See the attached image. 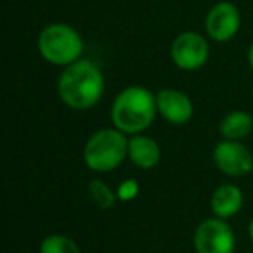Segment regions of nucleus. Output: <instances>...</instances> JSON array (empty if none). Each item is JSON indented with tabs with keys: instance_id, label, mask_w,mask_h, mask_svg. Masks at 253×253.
Here are the masks:
<instances>
[{
	"instance_id": "nucleus-1",
	"label": "nucleus",
	"mask_w": 253,
	"mask_h": 253,
	"mask_svg": "<svg viewBox=\"0 0 253 253\" xmlns=\"http://www.w3.org/2000/svg\"><path fill=\"white\" fill-rule=\"evenodd\" d=\"M59 99L71 109L85 111L94 108L104 95V75L88 59H78L64 66L57 80Z\"/></svg>"
},
{
	"instance_id": "nucleus-2",
	"label": "nucleus",
	"mask_w": 253,
	"mask_h": 253,
	"mask_svg": "<svg viewBox=\"0 0 253 253\" xmlns=\"http://www.w3.org/2000/svg\"><path fill=\"white\" fill-rule=\"evenodd\" d=\"M156 113V94L139 85L123 88L111 106L113 125L125 135H137L148 130Z\"/></svg>"
},
{
	"instance_id": "nucleus-3",
	"label": "nucleus",
	"mask_w": 253,
	"mask_h": 253,
	"mask_svg": "<svg viewBox=\"0 0 253 253\" xmlns=\"http://www.w3.org/2000/svg\"><path fill=\"white\" fill-rule=\"evenodd\" d=\"M125 158H128V139L118 128H101L84 148V162L94 172H111Z\"/></svg>"
},
{
	"instance_id": "nucleus-4",
	"label": "nucleus",
	"mask_w": 253,
	"mask_h": 253,
	"mask_svg": "<svg viewBox=\"0 0 253 253\" xmlns=\"http://www.w3.org/2000/svg\"><path fill=\"white\" fill-rule=\"evenodd\" d=\"M37 49L47 63L56 66H70L71 63L82 59L84 40L73 26L54 23L40 32Z\"/></svg>"
},
{
	"instance_id": "nucleus-5",
	"label": "nucleus",
	"mask_w": 253,
	"mask_h": 253,
	"mask_svg": "<svg viewBox=\"0 0 253 253\" xmlns=\"http://www.w3.org/2000/svg\"><path fill=\"white\" fill-rule=\"evenodd\" d=\"M193 245L196 253H234V231L224 218H207L194 231Z\"/></svg>"
},
{
	"instance_id": "nucleus-6",
	"label": "nucleus",
	"mask_w": 253,
	"mask_h": 253,
	"mask_svg": "<svg viewBox=\"0 0 253 253\" xmlns=\"http://www.w3.org/2000/svg\"><path fill=\"white\" fill-rule=\"evenodd\" d=\"M170 56L177 68L184 71H194L205 66L210 56V47L203 35L196 32H184L172 42Z\"/></svg>"
},
{
	"instance_id": "nucleus-7",
	"label": "nucleus",
	"mask_w": 253,
	"mask_h": 253,
	"mask_svg": "<svg viewBox=\"0 0 253 253\" xmlns=\"http://www.w3.org/2000/svg\"><path fill=\"white\" fill-rule=\"evenodd\" d=\"M213 163L227 177H245L253 170L252 151L239 141L229 139H224L215 146Z\"/></svg>"
},
{
	"instance_id": "nucleus-8",
	"label": "nucleus",
	"mask_w": 253,
	"mask_h": 253,
	"mask_svg": "<svg viewBox=\"0 0 253 253\" xmlns=\"http://www.w3.org/2000/svg\"><path fill=\"white\" fill-rule=\"evenodd\" d=\"M241 26L239 9L232 2H218L205 18V30L215 42H229L234 39Z\"/></svg>"
},
{
	"instance_id": "nucleus-9",
	"label": "nucleus",
	"mask_w": 253,
	"mask_h": 253,
	"mask_svg": "<svg viewBox=\"0 0 253 253\" xmlns=\"http://www.w3.org/2000/svg\"><path fill=\"white\" fill-rule=\"evenodd\" d=\"M156 108L160 116L173 125H184L194 115V106L184 92L175 88H163L156 94Z\"/></svg>"
},
{
	"instance_id": "nucleus-10",
	"label": "nucleus",
	"mask_w": 253,
	"mask_h": 253,
	"mask_svg": "<svg viewBox=\"0 0 253 253\" xmlns=\"http://www.w3.org/2000/svg\"><path fill=\"white\" fill-rule=\"evenodd\" d=\"M160 158H162V149L155 139L142 134L132 135V139H128V160L137 169H153L158 165Z\"/></svg>"
},
{
	"instance_id": "nucleus-11",
	"label": "nucleus",
	"mask_w": 253,
	"mask_h": 253,
	"mask_svg": "<svg viewBox=\"0 0 253 253\" xmlns=\"http://www.w3.org/2000/svg\"><path fill=\"white\" fill-rule=\"evenodd\" d=\"M210 207L215 217L224 218V220L234 217L236 213H239L243 207L241 189L234 184H222L211 194Z\"/></svg>"
},
{
	"instance_id": "nucleus-12",
	"label": "nucleus",
	"mask_w": 253,
	"mask_h": 253,
	"mask_svg": "<svg viewBox=\"0 0 253 253\" xmlns=\"http://www.w3.org/2000/svg\"><path fill=\"white\" fill-rule=\"evenodd\" d=\"M253 130V118L250 113L241 111V109H234L229 111L227 115L222 118L220 125H218V132L224 139L229 141H241V139L248 137Z\"/></svg>"
},
{
	"instance_id": "nucleus-13",
	"label": "nucleus",
	"mask_w": 253,
	"mask_h": 253,
	"mask_svg": "<svg viewBox=\"0 0 253 253\" xmlns=\"http://www.w3.org/2000/svg\"><path fill=\"white\" fill-rule=\"evenodd\" d=\"M40 253H82V250L68 236L52 234L40 243Z\"/></svg>"
},
{
	"instance_id": "nucleus-14",
	"label": "nucleus",
	"mask_w": 253,
	"mask_h": 253,
	"mask_svg": "<svg viewBox=\"0 0 253 253\" xmlns=\"http://www.w3.org/2000/svg\"><path fill=\"white\" fill-rule=\"evenodd\" d=\"M88 194H90L92 201H94L101 210L111 208L113 205H115L116 198H118V194L113 193L111 187H109L104 180H99V179H94L88 184Z\"/></svg>"
},
{
	"instance_id": "nucleus-15",
	"label": "nucleus",
	"mask_w": 253,
	"mask_h": 253,
	"mask_svg": "<svg viewBox=\"0 0 253 253\" xmlns=\"http://www.w3.org/2000/svg\"><path fill=\"white\" fill-rule=\"evenodd\" d=\"M137 193H139L137 182H135V180H125V182L120 184V189H118V193H116V194H118L120 200L128 201V200H132V198H134Z\"/></svg>"
},
{
	"instance_id": "nucleus-16",
	"label": "nucleus",
	"mask_w": 253,
	"mask_h": 253,
	"mask_svg": "<svg viewBox=\"0 0 253 253\" xmlns=\"http://www.w3.org/2000/svg\"><path fill=\"white\" fill-rule=\"evenodd\" d=\"M248 64H250V68H252V71H253V42H252V45H250V49H248Z\"/></svg>"
},
{
	"instance_id": "nucleus-17",
	"label": "nucleus",
	"mask_w": 253,
	"mask_h": 253,
	"mask_svg": "<svg viewBox=\"0 0 253 253\" xmlns=\"http://www.w3.org/2000/svg\"><path fill=\"white\" fill-rule=\"evenodd\" d=\"M248 236H250V239H252V243H253V218L250 220V224H248Z\"/></svg>"
},
{
	"instance_id": "nucleus-18",
	"label": "nucleus",
	"mask_w": 253,
	"mask_h": 253,
	"mask_svg": "<svg viewBox=\"0 0 253 253\" xmlns=\"http://www.w3.org/2000/svg\"><path fill=\"white\" fill-rule=\"evenodd\" d=\"M12 2H18V0H12Z\"/></svg>"
}]
</instances>
